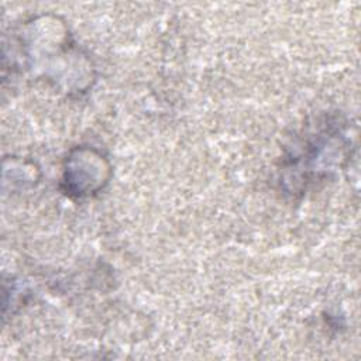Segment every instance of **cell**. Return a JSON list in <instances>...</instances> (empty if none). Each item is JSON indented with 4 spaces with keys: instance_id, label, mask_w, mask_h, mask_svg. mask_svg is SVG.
<instances>
[{
    "instance_id": "1",
    "label": "cell",
    "mask_w": 361,
    "mask_h": 361,
    "mask_svg": "<svg viewBox=\"0 0 361 361\" xmlns=\"http://www.w3.org/2000/svg\"><path fill=\"white\" fill-rule=\"evenodd\" d=\"M109 175V162L100 152L92 148H78L66 159L65 190L79 197L93 195L107 183Z\"/></svg>"
}]
</instances>
